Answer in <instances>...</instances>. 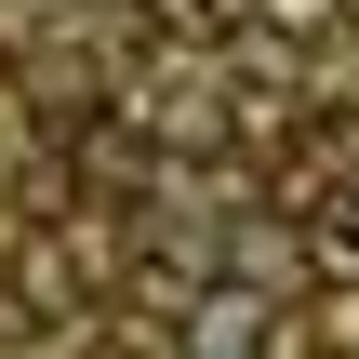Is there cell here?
Listing matches in <instances>:
<instances>
[{
    "mask_svg": "<svg viewBox=\"0 0 359 359\" xmlns=\"http://www.w3.org/2000/svg\"><path fill=\"white\" fill-rule=\"evenodd\" d=\"M173 346L187 359H280V306H266L253 280H213V293H187Z\"/></svg>",
    "mask_w": 359,
    "mask_h": 359,
    "instance_id": "6da1fadb",
    "label": "cell"
},
{
    "mask_svg": "<svg viewBox=\"0 0 359 359\" xmlns=\"http://www.w3.org/2000/svg\"><path fill=\"white\" fill-rule=\"evenodd\" d=\"M320 266H333V280H359V200H333V213H320Z\"/></svg>",
    "mask_w": 359,
    "mask_h": 359,
    "instance_id": "7a4b0ae2",
    "label": "cell"
},
{
    "mask_svg": "<svg viewBox=\"0 0 359 359\" xmlns=\"http://www.w3.org/2000/svg\"><path fill=\"white\" fill-rule=\"evenodd\" d=\"M160 27H200V40H226V27H240V0H160Z\"/></svg>",
    "mask_w": 359,
    "mask_h": 359,
    "instance_id": "3957f363",
    "label": "cell"
}]
</instances>
